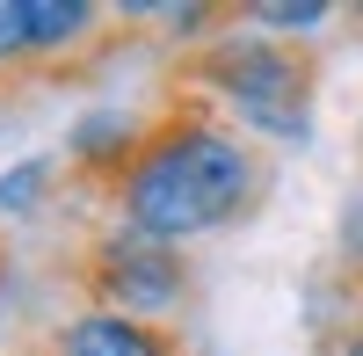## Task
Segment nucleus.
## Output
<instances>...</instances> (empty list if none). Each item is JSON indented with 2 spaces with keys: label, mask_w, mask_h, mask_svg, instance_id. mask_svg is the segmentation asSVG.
Here are the masks:
<instances>
[{
  "label": "nucleus",
  "mask_w": 363,
  "mask_h": 356,
  "mask_svg": "<svg viewBox=\"0 0 363 356\" xmlns=\"http://www.w3.org/2000/svg\"><path fill=\"white\" fill-rule=\"evenodd\" d=\"M269 189H277L269 145L233 131L218 109L174 95L167 109H153L145 145L124 167L109 211H116V226H131L145 240L189 255L196 240H218V233L247 226L269 204Z\"/></svg>",
  "instance_id": "1"
},
{
  "label": "nucleus",
  "mask_w": 363,
  "mask_h": 356,
  "mask_svg": "<svg viewBox=\"0 0 363 356\" xmlns=\"http://www.w3.org/2000/svg\"><path fill=\"white\" fill-rule=\"evenodd\" d=\"M167 80H174V95L218 109L255 145H306L313 138V102H320V51L313 44H277L233 15L211 44L182 51L167 66Z\"/></svg>",
  "instance_id": "2"
},
{
  "label": "nucleus",
  "mask_w": 363,
  "mask_h": 356,
  "mask_svg": "<svg viewBox=\"0 0 363 356\" xmlns=\"http://www.w3.org/2000/svg\"><path fill=\"white\" fill-rule=\"evenodd\" d=\"M73 277L87 291V306L124 313V320H153V328H167V320L189 306V284H196L182 247H160V240H145V233H131V226L87 233V247L73 255Z\"/></svg>",
  "instance_id": "3"
},
{
  "label": "nucleus",
  "mask_w": 363,
  "mask_h": 356,
  "mask_svg": "<svg viewBox=\"0 0 363 356\" xmlns=\"http://www.w3.org/2000/svg\"><path fill=\"white\" fill-rule=\"evenodd\" d=\"M29 356H182L174 328H153V320H124L102 306L66 313L44 342H29Z\"/></svg>",
  "instance_id": "4"
},
{
  "label": "nucleus",
  "mask_w": 363,
  "mask_h": 356,
  "mask_svg": "<svg viewBox=\"0 0 363 356\" xmlns=\"http://www.w3.org/2000/svg\"><path fill=\"white\" fill-rule=\"evenodd\" d=\"M145 124H153V116H131V109H87L80 124L66 131V182L116 196L124 167L138 160V145H145Z\"/></svg>",
  "instance_id": "5"
},
{
  "label": "nucleus",
  "mask_w": 363,
  "mask_h": 356,
  "mask_svg": "<svg viewBox=\"0 0 363 356\" xmlns=\"http://www.w3.org/2000/svg\"><path fill=\"white\" fill-rule=\"evenodd\" d=\"M233 15L247 22V29H262V37H277V44H313L320 29L342 22L335 0H240Z\"/></svg>",
  "instance_id": "6"
},
{
  "label": "nucleus",
  "mask_w": 363,
  "mask_h": 356,
  "mask_svg": "<svg viewBox=\"0 0 363 356\" xmlns=\"http://www.w3.org/2000/svg\"><path fill=\"white\" fill-rule=\"evenodd\" d=\"M37 87V51H29V0H0V95Z\"/></svg>",
  "instance_id": "7"
},
{
  "label": "nucleus",
  "mask_w": 363,
  "mask_h": 356,
  "mask_svg": "<svg viewBox=\"0 0 363 356\" xmlns=\"http://www.w3.org/2000/svg\"><path fill=\"white\" fill-rule=\"evenodd\" d=\"M51 189H58V160L29 153V160H15L8 174H0V211H8V218H29V211H44V204H51Z\"/></svg>",
  "instance_id": "8"
},
{
  "label": "nucleus",
  "mask_w": 363,
  "mask_h": 356,
  "mask_svg": "<svg viewBox=\"0 0 363 356\" xmlns=\"http://www.w3.org/2000/svg\"><path fill=\"white\" fill-rule=\"evenodd\" d=\"M342 247H349V262H356V284H363V196L349 204V233H342Z\"/></svg>",
  "instance_id": "9"
},
{
  "label": "nucleus",
  "mask_w": 363,
  "mask_h": 356,
  "mask_svg": "<svg viewBox=\"0 0 363 356\" xmlns=\"http://www.w3.org/2000/svg\"><path fill=\"white\" fill-rule=\"evenodd\" d=\"M335 356H363V320H356V328H342V335H335Z\"/></svg>",
  "instance_id": "10"
},
{
  "label": "nucleus",
  "mask_w": 363,
  "mask_h": 356,
  "mask_svg": "<svg viewBox=\"0 0 363 356\" xmlns=\"http://www.w3.org/2000/svg\"><path fill=\"white\" fill-rule=\"evenodd\" d=\"M22 356H29V349H22Z\"/></svg>",
  "instance_id": "11"
}]
</instances>
